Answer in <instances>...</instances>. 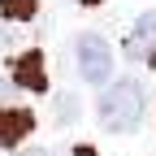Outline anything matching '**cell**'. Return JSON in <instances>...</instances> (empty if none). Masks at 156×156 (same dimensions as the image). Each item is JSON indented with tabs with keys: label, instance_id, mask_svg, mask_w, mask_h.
<instances>
[{
	"label": "cell",
	"instance_id": "cell-7",
	"mask_svg": "<svg viewBox=\"0 0 156 156\" xmlns=\"http://www.w3.org/2000/svg\"><path fill=\"white\" fill-rule=\"evenodd\" d=\"M78 113H83V104H78V95H56V122L61 126H74Z\"/></svg>",
	"mask_w": 156,
	"mask_h": 156
},
{
	"label": "cell",
	"instance_id": "cell-2",
	"mask_svg": "<svg viewBox=\"0 0 156 156\" xmlns=\"http://www.w3.org/2000/svg\"><path fill=\"white\" fill-rule=\"evenodd\" d=\"M78 74H83V83L100 87V83H113V48L104 44L95 30L78 35Z\"/></svg>",
	"mask_w": 156,
	"mask_h": 156
},
{
	"label": "cell",
	"instance_id": "cell-5",
	"mask_svg": "<svg viewBox=\"0 0 156 156\" xmlns=\"http://www.w3.org/2000/svg\"><path fill=\"white\" fill-rule=\"evenodd\" d=\"M30 126H35L30 108H0V147H17L30 134Z\"/></svg>",
	"mask_w": 156,
	"mask_h": 156
},
{
	"label": "cell",
	"instance_id": "cell-3",
	"mask_svg": "<svg viewBox=\"0 0 156 156\" xmlns=\"http://www.w3.org/2000/svg\"><path fill=\"white\" fill-rule=\"evenodd\" d=\"M126 52H130V61L156 65V9L139 13V22H134L130 35H126Z\"/></svg>",
	"mask_w": 156,
	"mask_h": 156
},
{
	"label": "cell",
	"instance_id": "cell-6",
	"mask_svg": "<svg viewBox=\"0 0 156 156\" xmlns=\"http://www.w3.org/2000/svg\"><path fill=\"white\" fill-rule=\"evenodd\" d=\"M0 13L9 17V22H30L39 13V0H0Z\"/></svg>",
	"mask_w": 156,
	"mask_h": 156
},
{
	"label": "cell",
	"instance_id": "cell-9",
	"mask_svg": "<svg viewBox=\"0 0 156 156\" xmlns=\"http://www.w3.org/2000/svg\"><path fill=\"white\" fill-rule=\"evenodd\" d=\"M83 5H100V0H83Z\"/></svg>",
	"mask_w": 156,
	"mask_h": 156
},
{
	"label": "cell",
	"instance_id": "cell-1",
	"mask_svg": "<svg viewBox=\"0 0 156 156\" xmlns=\"http://www.w3.org/2000/svg\"><path fill=\"white\" fill-rule=\"evenodd\" d=\"M95 117L100 126L113 134H126L143 122V87L134 78H113V83L100 91V104H95Z\"/></svg>",
	"mask_w": 156,
	"mask_h": 156
},
{
	"label": "cell",
	"instance_id": "cell-8",
	"mask_svg": "<svg viewBox=\"0 0 156 156\" xmlns=\"http://www.w3.org/2000/svg\"><path fill=\"white\" fill-rule=\"evenodd\" d=\"M13 156H48L44 147H22V152H13Z\"/></svg>",
	"mask_w": 156,
	"mask_h": 156
},
{
	"label": "cell",
	"instance_id": "cell-4",
	"mask_svg": "<svg viewBox=\"0 0 156 156\" xmlns=\"http://www.w3.org/2000/svg\"><path fill=\"white\" fill-rule=\"evenodd\" d=\"M13 83L26 87V91H44V87H48V69H44V52H39V48L22 52V56L13 61Z\"/></svg>",
	"mask_w": 156,
	"mask_h": 156
}]
</instances>
